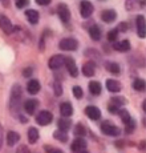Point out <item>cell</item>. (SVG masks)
I'll return each instance as SVG.
<instances>
[{
    "label": "cell",
    "instance_id": "4fadbf2b",
    "mask_svg": "<svg viewBox=\"0 0 146 153\" xmlns=\"http://www.w3.org/2000/svg\"><path fill=\"white\" fill-rule=\"evenodd\" d=\"M117 17V12L114 10H105L101 12V19L104 20L105 23H112L114 22Z\"/></svg>",
    "mask_w": 146,
    "mask_h": 153
},
{
    "label": "cell",
    "instance_id": "44dd1931",
    "mask_svg": "<svg viewBox=\"0 0 146 153\" xmlns=\"http://www.w3.org/2000/svg\"><path fill=\"white\" fill-rule=\"evenodd\" d=\"M27 89L31 95H36L40 91V83L37 80H29L27 84Z\"/></svg>",
    "mask_w": 146,
    "mask_h": 153
},
{
    "label": "cell",
    "instance_id": "8fae6325",
    "mask_svg": "<svg viewBox=\"0 0 146 153\" xmlns=\"http://www.w3.org/2000/svg\"><path fill=\"white\" fill-rule=\"evenodd\" d=\"M37 107H39V101L35 99H29L27 101L24 102V111L27 112V113L31 116V114H33L35 112H36Z\"/></svg>",
    "mask_w": 146,
    "mask_h": 153
},
{
    "label": "cell",
    "instance_id": "4dcf8cb0",
    "mask_svg": "<svg viewBox=\"0 0 146 153\" xmlns=\"http://www.w3.org/2000/svg\"><path fill=\"white\" fill-rule=\"evenodd\" d=\"M110 101H112V104L116 105V107H119V105L126 104V99L125 97H113Z\"/></svg>",
    "mask_w": 146,
    "mask_h": 153
},
{
    "label": "cell",
    "instance_id": "d6986e66",
    "mask_svg": "<svg viewBox=\"0 0 146 153\" xmlns=\"http://www.w3.org/2000/svg\"><path fill=\"white\" fill-rule=\"evenodd\" d=\"M25 16H27L28 22L31 24H37V22H39V12L36 10H27L25 11Z\"/></svg>",
    "mask_w": 146,
    "mask_h": 153
},
{
    "label": "cell",
    "instance_id": "ee69618b",
    "mask_svg": "<svg viewBox=\"0 0 146 153\" xmlns=\"http://www.w3.org/2000/svg\"><path fill=\"white\" fill-rule=\"evenodd\" d=\"M3 146V126L0 124V149H1Z\"/></svg>",
    "mask_w": 146,
    "mask_h": 153
},
{
    "label": "cell",
    "instance_id": "603a6c76",
    "mask_svg": "<svg viewBox=\"0 0 146 153\" xmlns=\"http://www.w3.org/2000/svg\"><path fill=\"white\" fill-rule=\"evenodd\" d=\"M89 35H90V39L94 40V42H98L101 37V29L98 28V25H92L89 28Z\"/></svg>",
    "mask_w": 146,
    "mask_h": 153
},
{
    "label": "cell",
    "instance_id": "5b68a950",
    "mask_svg": "<svg viewBox=\"0 0 146 153\" xmlns=\"http://www.w3.org/2000/svg\"><path fill=\"white\" fill-rule=\"evenodd\" d=\"M57 15L61 22H64V23H68L71 20V11H69L68 5L64 4V3H60L57 5Z\"/></svg>",
    "mask_w": 146,
    "mask_h": 153
},
{
    "label": "cell",
    "instance_id": "8992f818",
    "mask_svg": "<svg viewBox=\"0 0 146 153\" xmlns=\"http://www.w3.org/2000/svg\"><path fill=\"white\" fill-rule=\"evenodd\" d=\"M64 60H65V56L63 55H55L49 59L48 65L51 69H58L64 65Z\"/></svg>",
    "mask_w": 146,
    "mask_h": 153
},
{
    "label": "cell",
    "instance_id": "f6af8a7d",
    "mask_svg": "<svg viewBox=\"0 0 146 153\" xmlns=\"http://www.w3.org/2000/svg\"><path fill=\"white\" fill-rule=\"evenodd\" d=\"M81 153H88V152H81Z\"/></svg>",
    "mask_w": 146,
    "mask_h": 153
},
{
    "label": "cell",
    "instance_id": "ba28073f",
    "mask_svg": "<svg viewBox=\"0 0 146 153\" xmlns=\"http://www.w3.org/2000/svg\"><path fill=\"white\" fill-rule=\"evenodd\" d=\"M93 12V4L89 1V0H83L80 4V13L83 17H85V19H88V17L92 15Z\"/></svg>",
    "mask_w": 146,
    "mask_h": 153
},
{
    "label": "cell",
    "instance_id": "836d02e7",
    "mask_svg": "<svg viewBox=\"0 0 146 153\" xmlns=\"http://www.w3.org/2000/svg\"><path fill=\"white\" fill-rule=\"evenodd\" d=\"M117 35H118V31H117V29H112V31H109L108 32V40L114 43L117 40Z\"/></svg>",
    "mask_w": 146,
    "mask_h": 153
},
{
    "label": "cell",
    "instance_id": "8d00e7d4",
    "mask_svg": "<svg viewBox=\"0 0 146 153\" xmlns=\"http://www.w3.org/2000/svg\"><path fill=\"white\" fill-rule=\"evenodd\" d=\"M117 31L118 32H126L128 31V23H119L118 24V28H117Z\"/></svg>",
    "mask_w": 146,
    "mask_h": 153
},
{
    "label": "cell",
    "instance_id": "7c38bea8",
    "mask_svg": "<svg viewBox=\"0 0 146 153\" xmlns=\"http://www.w3.org/2000/svg\"><path fill=\"white\" fill-rule=\"evenodd\" d=\"M136 24H137V31H138V36L144 39V37H145V29H146V24H145V17L142 16V15H139V16H137Z\"/></svg>",
    "mask_w": 146,
    "mask_h": 153
},
{
    "label": "cell",
    "instance_id": "83f0119b",
    "mask_svg": "<svg viewBox=\"0 0 146 153\" xmlns=\"http://www.w3.org/2000/svg\"><path fill=\"white\" fill-rule=\"evenodd\" d=\"M53 137H55L56 140L61 141V143H66V141H68V134H66L65 132H63V131H56V132H53Z\"/></svg>",
    "mask_w": 146,
    "mask_h": 153
},
{
    "label": "cell",
    "instance_id": "4316f807",
    "mask_svg": "<svg viewBox=\"0 0 146 153\" xmlns=\"http://www.w3.org/2000/svg\"><path fill=\"white\" fill-rule=\"evenodd\" d=\"M57 125H58V128H60L63 132L69 131V129H71V126H72L71 121H69V120H66V119H60V120H58V123H57Z\"/></svg>",
    "mask_w": 146,
    "mask_h": 153
},
{
    "label": "cell",
    "instance_id": "f546056e",
    "mask_svg": "<svg viewBox=\"0 0 146 153\" xmlns=\"http://www.w3.org/2000/svg\"><path fill=\"white\" fill-rule=\"evenodd\" d=\"M118 113H119V116H121V120L124 121V124H128V123H129L130 120H131L129 112H128L126 109H121V111H118Z\"/></svg>",
    "mask_w": 146,
    "mask_h": 153
},
{
    "label": "cell",
    "instance_id": "f1b7e54d",
    "mask_svg": "<svg viewBox=\"0 0 146 153\" xmlns=\"http://www.w3.org/2000/svg\"><path fill=\"white\" fill-rule=\"evenodd\" d=\"M133 88L138 92H142V91H145V81L142 79H136L133 81Z\"/></svg>",
    "mask_w": 146,
    "mask_h": 153
},
{
    "label": "cell",
    "instance_id": "1f68e13d",
    "mask_svg": "<svg viewBox=\"0 0 146 153\" xmlns=\"http://www.w3.org/2000/svg\"><path fill=\"white\" fill-rule=\"evenodd\" d=\"M73 95H74L76 99H81L84 96V92H83V88L78 87V85H76V87H73Z\"/></svg>",
    "mask_w": 146,
    "mask_h": 153
},
{
    "label": "cell",
    "instance_id": "ffe728a7",
    "mask_svg": "<svg viewBox=\"0 0 146 153\" xmlns=\"http://www.w3.org/2000/svg\"><path fill=\"white\" fill-rule=\"evenodd\" d=\"M60 113H61V116H64V117L72 116V114H73L72 105L69 104V102H63V104L60 105Z\"/></svg>",
    "mask_w": 146,
    "mask_h": 153
},
{
    "label": "cell",
    "instance_id": "b9f144b4",
    "mask_svg": "<svg viewBox=\"0 0 146 153\" xmlns=\"http://www.w3.org/2000/svg\"><path fill=\"white\" fill-rule=\"evenodd\" d=\"M32 72H33L32 68H25L24 71H23V76H24V77H29V76L32 75Z\"/></svg>",
    "mask_w": 146,
    "mask_h": 153
},
{
    "label": "cell",
    "instance_id": "5bb4252c",
    "mask_svg": "<svg viewBox=\"0 0 146 153\" xmlns=\"http://www.w3.org/2000/svg\"><path fill=\"white\" fill-rule=\"evenodd\" d=\"M85 148H86V141L84 139H76L72 143V146H71L73 152H84Z\"/></svg>",
    "mask_w": 146,
    "mask_h": 153
},
{
    "label": "cell",
    "instance_id": "3957f363",
    "mask_svg": "<svg viewBox=\"0 0 146 153\" xmlns=\"http://www.w3.org/2000/svg\"><path fill=\"white\" fill-rule=\"evenodd\" d=\"M101 131L106 136H118L121 133V129L116 125H112L109 121H104L101 124Z\"/></svg>",
    "mask_w": 146,
    "mask_h": 153
},
{
    "label": "cell",
    "instance_id": "e575fe53",
    "mask_svg": "<svg viewBox=\"0 0 146 153\" xmlns=\"http://www.w3.org/2000/svg\"><path fill=\"white\" fill-rule=\"evenodd\" d=\"M53 91H55V95H56V96H61V95H63V87H61V84L58 83V81H55Z\"/></svg>",
    "mask_w": 146,
    "mask_h": 153
},
{
    "label": "cell",
    "instance_id": "74e56055",
    "mask_svg": "<svg viewBox=\"0 0 146 153\" xmlns=\"http://www.w3.org/2000/svg\"><path fill=\"white\" fill-rule=\"evenodd\" d=\"M28 1H29V0H17V1H16V7L17 8H24L25 5L28 4Z\"/></svg>",
    "mask_w": 146,
    "mask_h": 153
},
{
    "label": "cell",
    "instance_id": "7402d4cb",
    "mask_svg": "<svg viewBox=\"0 0 146 153\" xmlns=\"http://www.w3.org/2000/svg\"><path fill=\"white\" fill-rule=\"evenodd\" d=\"M106 88H108V91L109 92H114V93H117V92H119L121 91V84L118 83L117 80H108L106 81Z\"/></svg>",
    "mask_w": 146,
    "mask_h": 153
},
{
    "label": "cell",
    "instance_id": "ab89813d",
    "mask_svg": "<svg viewBox=\"0 0 146 153\" xmlns=\"http://www.w3.org/2000/svg\"><path fill=\"white\" fill-rule=\"evenodd\" d=\"M16 153H31V152H29V149L25 145H20L19 148H17Z\"/></svg>",
    "mask_w": 146,
    "mask_h": 153
},
{
    "label": "cell",
    "instance_id": "ac0fdd59",
    "mask_svg": "<svg viewBox=\"0 0 146 153\" xmlns=\"http://www.w3.org/2000/svg\"><path fill=\"white\" fill-rule=\"evenodd\" d=\"M113 48L116 49V51L118 52H128L130 49V43L128 42V40H122V42H117L114 43V45H113Z\"/></svg>",
    "mask_w": 146,
    "mask_h": 153
},
{
    "label": "cell",
    "instance_id": "9a60e30c",
    "mask_svg": "<svg viewBox=\"0 0 146 153\" xmlns=\"http://www.w3.org/2000/svg\"><path fill=\"white\" fill-rule=\"evenodd\" d=\"M142 7H144V3H142L141 0H126V1H125V8H126L128 11H136Z\"/></svg>",
    "mask_w": 146,
    "mask_h": 153
},
{
    "label": "cell",
    "instance_id": "f35d334b",
    "mask_svg": "<svg viewBox=\"0 0 146 153\" xmlns=\"http://www.w3.org/2000/svg\"><path fill=\"white\" fill-rule=\"evenodd\" d=\"M125 125H126V132H128V133H130V132L133 131V128L136 126V124H134L133 120H130V121L128 123V124H125Z\"/></svg>",
    "mask_w": 146,
    "mask_h": 153
},
{
    "label": "cell",
    "instance_id": "d590c367",
    "mask_svg": "<svg viewBox=\"0 0 146 153\" xmlns=\"http://www.w3.org/2000/svg\"><path fill=\"white\" fill-rule=\"evenodd\" d=\"M44 151H45L46 153H64L61 149H57V148H53V146H49V145H46V146H44Z\"/></svg>",
    "mask_w": 146,
    "mask_h": 153
},
{
    "label": "cell",
    "instance_id": "7bdbcfd3",
    "mask_svg": "<svg viewBox=\"0 0 146 153\" xmlns=\"http://www.w3.org/2000/svg\"><path fill=\"white\" fill-rule=\"evenodd\" d=\"M51 1H52V0H36V3L39 5H48Z\"/></svg>",
    "mask_w": 146,
    "mask_h": 153
},
{
    "label": "cell",
    "instance_id": "484cf974",
    "mask_svg": "<svg viewBox=\"0 0 146 153\" xmlns=\"http://www.w3.org/2000/svg\"><path fill=\"white\" fill-rule=\"evenodd\" d=\"M89 91H90L92 95L98 96L101 93V91H102V87H101L100 83H97V81H90L89 83Z\"/></svg>",
    "mask_w": 146,
    "mask_h": 153
},
{
    "label": "cell",
    "instance_id": "60d3db41",
    "mask_svg": "<svg viewBox=\"0 0 146 153\" xmlns=\"http://www.w3.org/2000/svg\"><path fill=\"white\" fill-rule=\"evenodd\" d=\"M108 109H109V112L110 113H113V114L118 113V107H116V105H113V104H110L109 107H108Z\"/></svg>",
    "mask_w": 146,
    "mask_h": 153
},
{
    "label": "cell",
    "instance_id": "277c9868",
    "mask_svg": "<svg viewBox=\"0 0 146 153\" xmlns=\"http://www.w3.org/2000/svg\"><path fill=\"white\" fill-rule=\"evenodd\" d=\"M52 119H53V116H52V113L49 111H40L39 113L36 114V123L43 126L51 124Z\"/></svg>",
    "mask_w": 146,
    "mask_h": 153
},
{
    "label": "cell",
    "instance_id": "7a4b0ae2",
    "mask_svg": "<svg viewBox=\"0 0 146 153\" xmlns=\"http://www.w3.org/2000/svg\"><path fill=\"white\" fill-rule=\"evenodd\" d=\"M58 47L63 51H76L78 47V42L73 37H65L63 39L60 43H58Z\"/></svg>",
    "mask_w": 146,
    "mask_h": 153
},
{
    "label": "cell",
    "instance_id": "d6a6232c",
    "mask_svg": "<svg viewBox=\"0 0 146 153\" xmlns=\"http://www.w3.org/2000/svg\"><path fill=\"white\" fill-rule=\"evenodd\" d=\"M74 133L78 134V136H85L86 131H85V128H84L81 124H77V125H76V128H74Z\"/></svg>",
    "mask_w": 146,
    "mask_h": 153
},
{
    "label": "cell",
    "instance_id": "bcb514c9",
    "mask_svg": "<svg viewBox=\"0 0 146 153\" xmlns=\"http://www.w3.org/2000/svg\"><path fill=\"white\" fill-rule=\"evenodd\" d=\"M1 1H4V3H5V0H1Z\"/></svg>",
    "mask_w": 146,
    "mask_h": 153
},
{
    "label": "cell",
    "instance_id": "6da1fadb",
    "mask_svg": "<svg viewBox=\"0 0 146 153\" xmlns=\"http://www.w3.org/2000/svg\"><path fill=\"white\" fill-rule=\"evenodd\" d=\"M21 87L19 84H15L11 89V99H10V109L13 116L20 117V101H21Z\"/></svg>",
    "mask_w": 146,
    "mask_h": 153
},
{
    "label": "cell",
    "instance_id": "52a82bcc",
    "mask_svg": "<svg viewBox=\"0 0 146 153\" xmlns=\"http://www.w3.org/2000/svg\"><path fill=\"white\" fill-rule=\"evenodd\" d=\"M0 28H1L3 32H5L7 35H10L13 32V25H12V23H11V20L3 13H0Z\"/></svg>",
    "mask_w": 146,
    "mask_h": 153
},
{
    "label": "cell",
    "instance_id": "30bf717a",
    "mask_svg": "<svg viewBox=\"0 0 146 153\" xmlns=\"http://www.w3.org/2000/svg\"><path fill=\"white\" fill-rule=\"evenodd\" d=\"M85 114L92 120H98L101 117L100 109H98L97 107H94V105H88L85 108Z\"/></svg>",
    "mask_w": 146,
    "mask_h": 153
},
{
    "label": "cell",
    "instance_id": "e0dca14e",
    "mask_svg": "<svg viewBox=\"0 0 146 153\" xmlns=\"http://www.w3.org/2000/svg\"><path fill=\"white\" fill-rule=\"evenodd\" d=\"M19 140H20V134L16 133V132L10 131L7 133V144H8V146H13L15 144L19 143Z\"/></svg>",
    "mask_w": 146,
    "mask_h": 153
},
{
    "label": "cell",
    "instance_id": "9c48e42d",
    "mask_svg": "<svg viewBox=\"0 0 146 153\" xmlns=\"http://www.w3.org/2000/svg\"><path fill=\"white\" fill-rule=\"evenodd\" d=\"M64 64H65V67L68 68V72L71 73L73 77H76V76L78 75V69H77V65H76V61L73 60L72 57H65Z\"/></svg>",
    "mask_w": 146,
    "mask_h": 153
},
{
    "label": "cell",
    "instance_id": "2e32d148",
    "mask_svg": "<svg viewBox=\"0 0 146 153\" xmlns=\"http://www.w3.org/2000/svg\"><path fill=\"white\" fill-rule=\"evenodd\" d=\"M83 73L86 76V77H92L96 73V64L92 63V61H88L86 64L83 65Z\"/></svg>",
    "mask_w": 146,
    "mask_h": 153
},
{
    "label": "cell",
    "instance_id": "cb8c5ba5",
    "mask_svg": "<svg viewBox=\"0 0 146 153\" xmlns=\"http://www.w3.org/2000/svg\"><path fill=\"white\" fill-rule=\"evenodd\" d=\"M105 68L109 71L110 73H114V75H118L119 72H121V68H119V65L114 61H106L105 63Z\"/></svg>",
    "mask_w": 146,
    "mask_h": 153
},
{
    "label": "cell",
    "instance_id": "d4e9b609",
    "mask_svg": "<svg viewBox=\"0 0 146 153\" xmlns=\"http://www.w3.org/2000/svg\"><path fill=\"white\" fill-rule=\"evenodd\" d=\"M27 136H28V141L29 144H35L37 140H39V131L36 128H29L27 132Z\"/></svg>",
    "mask_w": 146,
    "mask_h": 153
}]
</instances>
